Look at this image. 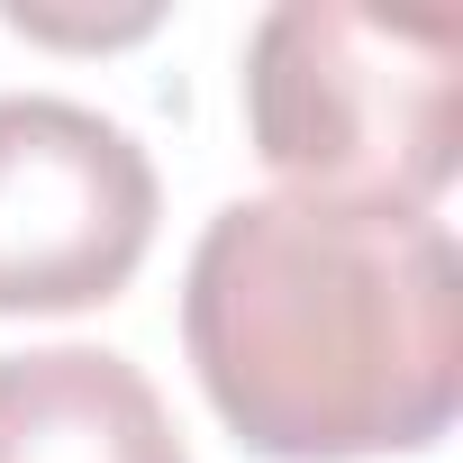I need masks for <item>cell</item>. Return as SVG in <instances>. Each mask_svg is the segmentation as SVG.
<instances>
[{
    "mask_svg": "<svg viewBox=\"0 0 463 463\" xmlns=\"http://www.w3.org/2000/svg\"><path fill=\"white\" fill-rule=\"evenodd\" d=\"M182 345L273 463L427 454L463 409V255L427 209L227 200L182 273Z\"/></svg>",
    "mask_w": 463,
    "mask_h": 463,
    "instance_id": "cell-1",
    "label": "cell"
},
{
    "mask_svg": "<svg viewBox=\"0 0 463 463\" xmlns=\"http://www.w3.org/2000/svg\"><path fill=\"white\" fill-rule=\"evenodd\" d=\"M246 137L336 209H436L463 164V28L282 0L246 37Z\"/></svg>",
    "mask_w": 463,
    "mask_h": 463,
    "instance_id": "cell-2",
    "label": "cell"
},
{
    "mask_svg": "<svg viewBox=\"0 0 463 463\" xmlns=\"http://www.w3.org/2000/svg\"><path fill=\"white\" fill-rule=\"evenodd\" d=\"M155 246L146 146L55 91L0 100V318L91 309Z\"/></svg>",
    "mask_w": 463,
    "mask_h": 463,
    "instance_id": "cell-3",
    "label": "cell"
},
{
    "mask_svg": "<svg viewBox=\"0 0 463 463\" xmlns=\"http://www.w3.org/2000/svg\"><path fill=\"white\" fill-rule=\"evenodd\" d=\"M0 463H191L155 382L109 345L0 354Z\"/></svg>",
    "mask_w": 463,
    "mask_h": 463,
    "instance_id": "cell-4",
    "label": "cell"
}]
</instances>
